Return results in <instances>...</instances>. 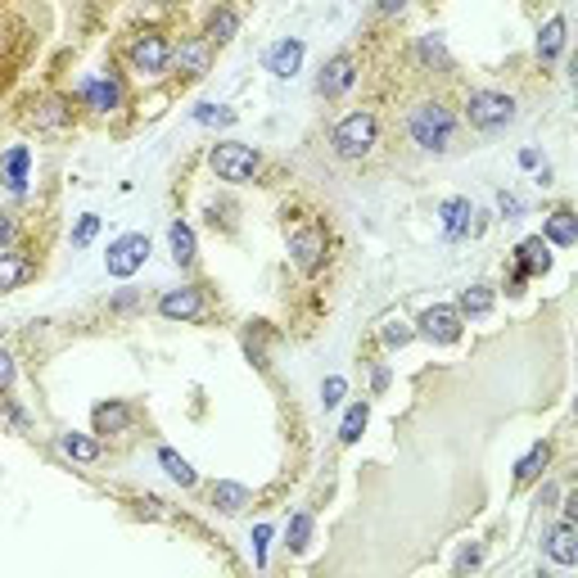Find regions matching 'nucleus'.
I'll return each instance as SVG.
<instances>
[{"instance_id": "f257e3e1", "label": "nucleus", "mask_w": 578, "mask_h": 578, "mask_svg": "<svg viewBox=\"0 0 578 578\" xmlns=\"http://www.w3.org/2000/svg\"><path fill=\"white\" fill-rule=\"evenodd\" d=\"M452 131H457V118L439 104V100H425L411 109V140L420 144V150H448L452 144Z\"/></svg>"}, {"instance_id": "37998d69", "label": "nucleus", "mask_w": 578, "mask_h": 578, "mask_svg": "<svg viewBox=\"0 0 578 578\" xmlns=\"http://www.w3.org/2000/svg\"><path fill=\"white\" fill-rule=\"evenodd\" d=\"M0 45H5V37H0Z\"/></svg>"}, {"instance_id": "20e7f679", "label": "nucleus", "mask_w": 578, "mask_h": 578, "mask_svg": "<svg viewBox=\"0 0 578 578\" xmlns=\"http://www.w3.org/2000/svg\"><path fill=\"white\" fill-rule=\"evenodd\" d=\"M466 118L475 131H501L506 122L516 118V100L501 95V91H475L466 100Z\"/></svg>"}, {"instance_id": "c756f323", "label": "nucleus", "mask_w": 578, "mask_h": 578, "mask_svg": "<svg viewBox=\"0 0 578 578\" xmlns=\"http://www.w3.org/2000/svg\"><path fill=\"white\" fill-rule=\"evenodd\" d=\"M159 461H163V470H168V475H172L181 488H190V483H194V470H190V461H186V457H177L172 448H159Z\"/></svg>"}, {"instance_id": "a211bd4d", "label": "nucleus", "mask_w": 578, "mask_h": 578, "mask_svg": "<svg viewBox=\"0 0 578 578\" xmlns=\"http://www.w3.org/2000/svg\"><path fill=\"white\" fill-rule=\"evenodd\" d=\"M59 452L91 466V461H100V439H87V434H59Z\"/></svg>"}, {"instance_id": "4c0bfd02", "label": "nucleus", "mask_w": 578, "mask_h": 578, "mask_svg": "<svg viewBox=\"0 0 578 578\" xmlns=\"http://www.w3.org/2000/svg\"><path fill=\"white\" fill-rule=\"evenodd\" d=\"M10 380H14V357H10L5 348H0V389H5Z\"/></svg>"}, {"instance_id": "79ce46f5", "label": "nucleus", "mask_w": 578, "mask_h": 578, "mask_svg": "<svg viewBox=\"0 0 578 578\" xmlns=\"http://www.w3.org/2000/svg\"><path fill=\"white\" fill-rule=\"evenodd\" d=\"M479 556H483V551H479V547H466V551H461V560H457V565H461V569H466V565H479Z\"/></svg>"}, {"instance_id": "423d86ee", "label": "nucleus", "mask_w": 578, "mask_h": 578, "mask_svg": "<svg viewBox=\"0 0 578 578\" xmlns=\"http://www.w3.org/2000/svg\"><path fill=\"white\" fill-rule=\"evenodd\" d=\"M168 63H172V45H168L159 32L136 37V45H131V68H136V72H144V78H159Z\"/></svg>"}, {"instance_id": "2eb2a0df", "label": "nucleus", "mask_w": 578, "mask_h": 578, "mask_svg": "<svg viewBox=\"0 0 578 578\" xmlns=\"http://www.w3.org/2000/svg\"><path fill=\"white\" fill-rule=\"evenodd\" d=\"M439 212H443V235H448V240H461V235H470V217H475L470 199H448Z\"/></svg>"}, {"instance_id": "7ed1b4c3", "label": "nucleus", "mask_w": 578, "mask_h": 578, "mask_svg": "<svg viewBox=\"0 0 578 578\" xmlns=\"http://www.w3.org/2000/svg\"><path fill=\"white\" fill-rule=\"evenodd\" d=\"M212 172L231 181V186H244L253 181L258 172V154H253V144H240V140H222V144H212Z\"/></svg>"}, {"instance_id": "aec40b11", "label": "nucleus", "mask_w": 578, "mask_h": 578, "mask_svg": "<svg viewBox=\"0 0 578 578\" xmlns=\"http://www.w3.org/2000/svg\"><path fill=\"white\" fill-rule=\"evenodd\" d=\"M28 276H32V262L23 253H0V294H5V289H19Z\"/></svg>"}, {"instance_id": "412c9836", "label": "nucleus", "mask_w": 578, "mask_h": 578, "mask_svg": "<svg viewBox=\"0 0 578 578\" xmlns=\"http://www.w3.org/2000/svg\"><path fill=\"white\" fill-rule=\"evenodd\" d=\"M547 461H551V448H547V443H533V448L520 457V466H516V483H529V479H538V475L547 470Z\"/></svg>"}, {"instance_id": "b1692460", "label": "nucleus", "mask_w": 578, "mask_h": 578, "mask_svg": "<svg viewBox=\"0 0 578 578\" xmlns=\"http://www.w3.org/2000/svg\"><path fill=\"white\" fill-rule=\"evenodd\" d=\"M168 240H172V258H177V267H190V262H194V231H190L186 222H172Z\"/></svg>"}, {"instance_id": "cd10ccee", "label": "nucleus", "mask_w": 578, "mask_h": 578, "mask_svg": "<svg viewBox=\"0 0 578 578\" xmlns=\"http://www.w3.org/2000/svg\"><path fill=\"white\" fill-rule=\"evenodd\" d=\"M380 339H384V348H407V343L416 339V326L402 321V317H389V321L380 326Z\"/></svg>"}, {"instance_id": "393cba45", "label": "nucleus", "mask_w": 578, "mask_h": 578, "mask_svg": "<svg viewBox=\"0 0 578 578\" xmlns=\"http://www.w3.org/2000/svg\"><path fill=\"white\" fill-rule=\"evenodd\" d=\"M367 420H371V407H367V402H352L348 416H343V425H339V439H343V443H357L361 429H367Z\"/></svg>"}, {"instance_id": "9d476101", "label": "nucleus", "mask_w": 578, "mask_h": 578, "mask_svg": "<svg viewBox=\"0 0 578 578\" xmlns=\"http://www.w3.org/2000/svg\"><path fill=\"white\" fill-rule=\"evenodd\" d=\"M181 63V72H190V78H203L208 63H212V41L208 37H194V41H181V50L172 54Z\"/></svg>"}, {"instance_id": "7c9ffc66", "label": "nucleus", "mask_w": 578, "mask_h": 578, "mask_svg": "<svg viewBox=\"0 0 578 578\" xmlns=\"http://www.w3.org/2000/svg\"><path fill=\"white\" fill-rule=\"evenodd\" d=\"M308 538H312V516H308V511H299L294 520H289V547L303 551V547H308Z\"/></svg>"}, {"instance_id": "58836bf2", "label": "nucleus", "mask_w": 578, "mask_h": 578, "mask_svg": "<svg viewBox=\"0 0 578 578\" xmlns=\"http://www.w3.org/2000/svg\"><path fill=\"white\" fill-rule=\"evenodd\" d=\"M14 240V217H5V212H0V249H5Z\"/></svg>"}, {"instance_id": "6ab92c4d", "label": "nucleus", "mask_w": 578, "mask_h": 578, "mask_svg": "<svg viewBox=\"0 0 578 578\" xmlns=\"http://www.w3.org/2000/svg\"><path fill=\"white\" fill-rule=\"evenodd\" d=\"M212 506H217V511H227V516H235V511H244V506H249V488L231 483V479L212 483Z\"/></svg>"}, {"instance_id": "9b49d317", "label": "nucleus", "mask_w": 578, "mask_h": 578, "mask_svg": "<svg viewBox=\"0 0 578 578\" xmlns=\"http://www.w3.org/2000/svg\"><path fill=\"white\" fill-rule=\"evenodd\" d=\"M289 253H294V262L303 271H317L321 258H326V235L321 231H299L294 240H289Z\"/></svg>"}, {"instance_id": "dca6fc26", "label": "nucleus", "mask_w": 578, "mask_h": 578, "mask_svg": "<svg viewBox=\"0 0 578 578\" xmlns=\"http://www.w3.org/2000/svg\"><path fill=\"white\" fill-rule=\"evenodd\" d=\"M91 420H95V434H127L131 407H127V402H100V407L91 411Z\"/></svg>"}, {"instance_id": "ddd939ff", "label": "nucleus", "mask_w": 578, "mask_h": 578, "mask_svg": "<svg viewBox=\"0 0 578 578\" xmlns=\"http://www.w3.org/2000/svg\"><path fill=\"white\" fill-rule=\"evenodd\" d=\"M547 556L556 560V565H578V542H574V520H560L551 533H547Z\"/></svg>"}, {"instance_id": "c9c22d12", "label": "nucleus", "mask_w": 578, "mask_h": 578, "mask_svg": "<svg viewBox=\"0 0 578 578\" xmlns=\"http://www.w3.org/2000/svg\"><path fill=\"white\" fill-rule=\"evenodd\" d=\"M343 389H348V384H343L339 376H330V380L321 384V398H326V407H339V398H343Z\"/></svg>"}, {"instance_id": "39448f33", "label": "nucleus", "mask_w": 578, "mask_h": 578, "mask_svg": "<svg viewBox=\"0 0 578 578\" xmlns=\"http://www.w3.org/2000/svg\"><path fill=\"white\" fill-rule=\"evenodd\" d=\"M144 258H150V240H144V235H122V240L109 244L104 267H109V276L127 280V276H136V271L144 267Z\"/></svg>"}, {"instance_id": "2f4dec72", "label": "nucleus", "mask_w": 578, "mask_h": 578, "mask_svg": "<svg viewBox=\"0 0 578 578\" xmlns=\"http://www.w3.org/2000/svg\"><path fill=\"white\" fill-rule=\"evenodd\" d=\"M68 118H72V113L63 109V100H45L41 113H37V127H63Z\"/></svg>"}, {"instance_id": "4be33fe9", "label": "nucleus", "mask_w": 578, "mask_h": 578, "mask_svg": "<svg viewBox=\"0 0 578 578\" xmlns=\"http://www.w3.org/2000/svg\"><path fill=\"white\" fill-rule=\"evenodd\" d=\"M520 267H524L529 276H542V271L551 267V253H547V240H542V235L520 244Z\"/></svg>"}, {"instance_id": "473e14b6", "label": "nucleus", "mask_w": 578, "mask_h": 578, "mask_svg": "<svg viewBox=\"0 0 578 578\" xmlns=\"http://www.w3.org/2000/svg\"><path fill=\"white\" fill-rule=\"evenodd\" d=\"M95 231H100V217H95V212H87L82 222H78V231H72V249H87V244L95 240Z\"/></svg>"}, {"instance_id": "f704fd0d", "label": "nucleus", "mask_w": 578, "mask_h": 578, "mask_svg": "<svg viewBox=\"0 0 578 578\" xmlns=\"http://www.w3.org/2000/svg\"><path fill=\"white\" fill-rule=\"evenodd\" d=\"M194 122H222V127H227V122H235V113H231V109H217V104H199V109H194Z\"/></svg>"}, {"instance_id": "e433bc0d", "label": "nucleus", "mask_w": 578, "mask_h": 578, "mask_svg": "<svg viewBox=\"0 0 578 578\" xmlns=\"http://www.w3.org/2000/svg\"><path fill=\"white\" fill-rule=\"evenodd\" d=\"M267 542H271V524H258L253 529V556H258V565H267Z\"/></svg>"}, {"instance_id": "a19ab883", "label": "nucleus", "mask_w": 578, "mask_h": 578, "mask_svg": "<svg viewBox=\"0 0 578 578\" xmlns=\"http://www.w3.org/2000/svg\"><path fill=\"white\" fill-rule=\"evenodd\" d=\"M497 203H501V212H506V217H516V212H520V199H516V194H501Z\"/></svg>"}, {"instance_id": "c85d7f7f", "label": "nucleus", "mask_w": 578, "mask_h": 578, "mask_svg": "<svg viewBox=\"0 0 578 578\" xmlns=\"http://www.w3.org/2000/svg\"><path fill=\"white\" fill-rule=\"evenodd\" d=\"M5 186H10V190H23V186H28V150H23V144H14L10 159H5Z\"/></svg>"}, {"instance_id": "0eeeda50", "label": "nucleus", "mask_w": 578, "mask_h": 578, "mask_svg": "<svg viewBox=\"0 0 578 578\" xmlns=\"http://www.w3.org/2000/svg\"><path fill=\"white\" fill-rule=\"evenodd\" d=\"M416 326H420V334L434 339V343H457V339H461V312H457V308H443V303L425 308Z\"/></svg>"}, {"instance_id": "f8f14e48", "label": "nucleus", "mask_w": 578, "mask_h": 578, "mask_svg": "<svg viewBox=\"0 0 578 578\" xmlns=\"http://www.w3.org/2000/svg\"><path fill=\"white\" fill-rule=\"evenodd\" d=\"M542 240L547 244H560V249H574L578 244V217L569 208H556L547 217V227H542Z\"/></svg>"}, {"instance_id": "72a5a7b5", "label": "nucleus", "mask_w": 578, "mask_h": 578, "mask_svg": "<svg viewBox=\"0 0 578 578\" xmlns=\"http://www.w3.org/2000/svg\"><path fill=\"white\" fill-rule=\"evenodd\" d=\"M420 59H425V63H439V68H448L443 41H439V37H425V41H420Z\"/></svg>"}, {"instance_id": "ea45409f", "label": "nucleus", "mask_w": 578, "mask_h": 578, "mask_svg": "<svg viewBox=\"0 0 578 578\" xmlns=\"http://www.w3.org/2000/svg\"><path fill=\"white\" fill-rule=\"evenodd\" d=\"M402 5H407V0H376L380 14H402Z\"/></svg>"}, {"instance_id": "a878e982", "label": "nucleus", "mask_w": 578, "mask_h": 578, "mask_svg": "<svg viewBox=\"0 0 578 578\" xmlns=\"http://www.w3.org/2000/svg\"><path fill=\"white\" fill-rule=\"evenodd\" d=\"M560 45H565V19L556 14V19H547V28H542V37H538V59H556Z\"/></svg>"}, {"instance_id": "f3484780", "label": "nucleus", "mask_w": 578, "mask_h": 578, "mask_svg": "<svg viewBox=\"0 0 578 578\" xmlns=\"http://www.w3.org/2000/svg\"><path fill=\"white\" fill-rule=\"evenodd\" d=\"M118 100H122V95H118L113 82H100V78L82 82V104H87V109H95V113H113Z\"/></svg>"}, {"instance_id": "4468645a", "label": "nucleus", "mask_w": 578, "mask_h": 578, "mask_svg": "<svg viewBox=\"0 0 578 578\" xmlns=\"http://www.w3.org/2000/svg\"><path fill=\"white\" fill-rule=\"evenodd\" d=\"M299 63H303V41H294V37H289V41H280V45L267 54V68L276 72V78H294V72H299Z\"/></svg>"}, {"instance_id": "1a4fd4ad", "label": "nucleus", "mask_w": 578, "mask_h": 578, "mask_svg": "<svg viewBox=\"0 0 578 578\" xmlns=\"http://www.w3.org/2000/svg\"><path fill=\"white\" fill-rule=\"evenodd\" d=\"M352 78H357V63H352V54H334L326 68H321V95L326 100H334V95H343L348 87H352Z\"/></svg>"}, {"instance_id": "bb28decb", "label": "nucleus", "mask_w": 578, "mask_h": 578, "mask_svg": "<svg viewBox=\"0 0 578 578\" xmlns=\"http://www.w3.org/2000/svg\"><path fill=\"white\" fill-rule=\"evenodd\" d=\"M240 32V19H235V10H212V19H208V41H231Z\"/></svg>"}, {"instance_id": "5701e85b", "label": "nucleus", "mask_w": 578, "mask_h": 578, "mask_svg": "<svg viewBox=\"0 0 578 578\" xmlns=\"http://www.w3.org/2000/svg\"><path fill=\"white\" fill-rule=\"evenodd\" d=\"M461 317H483V312H492V289L488 285H470V289H461V308H457Z\"/></svg>"}, {"instance_id": "6e6552de", "label": "nucleus", "mask_w": 578, "mask_h": 578, "mask_svg": "<svg viewBox=\"0 0 578 578\" xmlns=\"http://www.w3.org/2000/svg\"><path fill=\"white\" fill-rule=\"evenodd\" d=\"M159 312L168 317V321H194L199 312H203V294L194 285H181V289H168V294L159 299Z\"/></svg>"}, {"instance_id": "f03ea898", "label": "nucleus", "mask_w": 578, "mask_h": 578, "mask_svg": "<svg viewBox=\"0 0 578 578\" xmlns=\"http://www.w3.org/2000/svg\"><path fill=\"white\" fill-rule=\"evenodd\" d=\"M376 113H348L339 127H334V136H330V144H334V154L339 159H367L371 154V144H376Z\"/></svg>"}]
</instances>
